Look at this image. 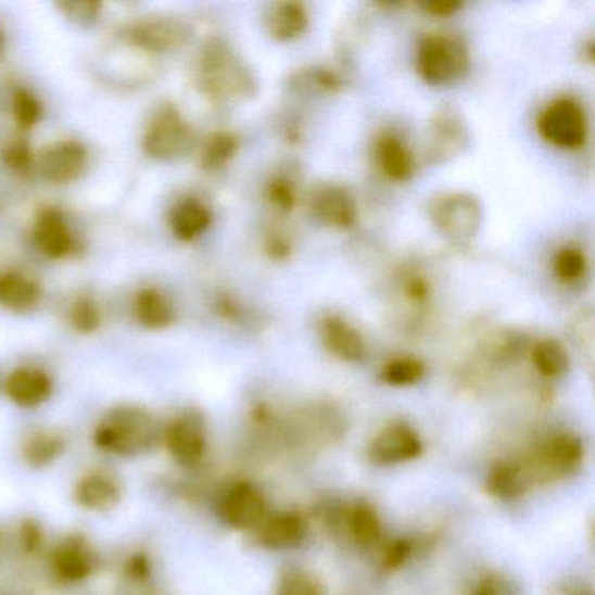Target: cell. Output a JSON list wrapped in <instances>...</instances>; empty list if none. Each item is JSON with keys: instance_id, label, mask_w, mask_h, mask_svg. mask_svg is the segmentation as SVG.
Here are the masks:
<instances>
[{"instance_id": "cell-1", "label": "cell", "mask_w": 595, "mask_h": 595, "mask_svg": "<svg viewBox=\"0 0 595 595\" xmlns=\"http://www.w3.org/2000/svg\"><path fill=\"white\" fill-rule=\"evenodd\" d=\"M195 77L201 91L217 102L244 100L257 91L252 72L235 49L220 39L208 40L201 49Z\"/></svg>"}, {"instance_id": "cell-2", "label": "cell", "mask_w": 595, "mask_h": 595, "mask_svg": "<svg viewBox=\"0 0 595 595\" xmlns=\"http://www.w3.org/2000/svg\"><path fill=\"white\" fill-rule=\"evenodd\" d=\"M156 421L142 407L121 405L105 414L94 428V445L103 453L131 458L156 444Z\"/></svg>"}, {"instance_id": "cell-3", "label": "cell", "mask_w": 595, "mask_h": 595, "mask_svg": "<svg viewBox=\"0 0 595 595\" xmlns=\"http://www.w3.org/2000/svg\"><path fill=\"white\" fill-rule=\"evenodd\" d=\"M585 442L571 431H557L537 444L526 458L536 485L571 479L585 463Z\"/></svg>"}, {"instance_id": "cell-4", "label": "cell", "mask_w": 595, "mask_h": 595, "mask_svg": "<svg viewBox=\"0 0 595 595\" xmlns=\"http://www.w3.org/2000/svg\"><path fill=\"white\" fill-rule=\"evenodd\" d=\"M468 67L470 51L459 37L435 31L419 42L418 71L428 85H454L465 77Z\"/></svg>"}, {"instance_id": "cell-5", "label": "cell", "mask_w": 595, "mask_h": 595, "mask_svg": "<svg viewBox=\"0 0 595 595\" xmlns=\"http://www.w3.org/2000/svg\"><path fill=\"white\" fill-rule=\"evenodd\" d=\"M431 223L447 240L468 243L476 238L482 224V205L468 192L440 194L428 206Z\"/></svg>"}, {"instance_id": "cell-6", "label": "cell", "mask_w": 595, "mask_h": 595, "mask_svg": "<svg viewBox=\"0 0 595 595\" xmlns=\"http://www.w3.org/2000/svg\"><path fill=\"white\" fill-rule=\"evenodd\" d=\"M537 129L547 142L562 149L583 145L588 135L585 109L574 98H557L542 112Z\"/></svg>"}, {"instance_id": "cell-7", "label": "cell", "mask_w": 595, "mask_h": 595, "mask_svg": "<svg viewBox=\"0 0 595 595\" xmlns=\"http://www.w3.org/2000/svg\"><path fill=\"white\" fill-rule=\"evenodd\" d=\"M425 453L421 435L409 422H390L370 442L369 461L374 467H398L416 461Z\"/></svg>"}, {"instance_id": "cell-8", "label": "cell", "mask_w": 595, "mask_h": 595, "mask_svg": "<svg viewBox=\"0 0 595 595\" xmlns=\"http://www.w3.org/2000/svg\"><path fill=\"white\" fill-rule=\"evenodd\" d=\"M218 516L227 528L235 531H255L269 516L266 496L252 482H236L218 499Z\"/></svg>"}, {"instance_id": "cell-9", "label": "cell", "mask_w": 595, "mask_h": 595, "mask_svg": "<svg viewBox=\"0 0 595 595\" xmlns=\"http://www.w3.org/2000/svg\"><path fill=\"white\" fill-rule=\"evenodd\" d=\"M166 450L182 468L200 467L208 453V431L200 413H183L169 422L165 433Z\"/></svg>"}, {"instance_id": "cell-10", "label": "cell", "mask_w": 595, "mask_h": 595, "mask_svg": "<svg viewBox=\"0 0 595 595\" xmlns=\"http://www.w3.org/2000/svg\"><path fill=\"white\" fill-rule=\"evenodd\" d=\"M191 143V128L174 105L157 112L143 137V149L154 160L168 161L180 156Z\"/></svg>"}, {"instance_id": "cell-11", "label": "cell", "mask_w": 595, "mask_h": 595, "mask_svg": "<svg viewBox=\"0 0 595 595\" xmlns=\"http://www.w3.org/2000/svg\"><path fill=\"white\" fill-rule=\"evenodd\" d=\"M191 27L175 16H151L135 23L128 30L131 45L147 53H174L191 39Z\"/></svg>"}, {"instance_id": "cell-12", "label": "cell", "mask_w": 595, "mask_h": 595, "mask_svg": "<svg viewBox=\"0 0 595 595\" xmlns=\"http://www.w3.org/2000/svg\"><path fill=\"white\" fill-rule=\"evenodd\" d=\"M309 212L318 223L333 229H350L358 218L355 198L346 187L338 183H321L309 195Z\"/></svg>"}, {"instance_id": "cell-13", "label": "cell", "mask_w": 595, "mask_h": 595, "mask_svg": "<svg viewBox=\"0 0 595 595\" xmlns=\"http://www.w3.org/2000/svg\"><path fill=\"white\" fill-rule=\"evenodd\" d=\"M468 140L470 134L461 114L456 109H440L431 119L428 156L433 163H444L465 151Z\"/></svg>"}, {"instance_id": "cell-14", "label": "cell", "mask_w": 595, "mask_h": 595, "mask_svg": "<svg viewBox=\"0 0 595 595\" xmlns=\"http://www.w3.org/2000/svg\"><path fill=\"white\" fill-rule=\"evenodd\" d=\"M307 531V520L299 511H278L255 529L258 545L271 552L295 550L306 542Z\"/></svg>"}, {"instance_id": "cell-15", "label": "cell", "mask_w": 595, "mask_h": 595, "mask_svg": "<svg viewBox=\"0 0 595 595\" xmlns=\"http://www.w3.org/2000/svg\"><path fill=\"white\" fill-rule=\"evenodd\" d=\"M536 488L526 459H502L489 468L485 491L499 502H517Z\"/></svg>"}, {"instance_id": "cell-16", "label": "cell", "mask_w": 595, "mask_h": 595, "mask_svg": "<svg viewBox=\"0 0 595 595\" xmlns=\"http://www.w3.org/2000/svg\"><path fill=\"white\" fill-rule=\"evenodd\" d=\"M94 554L83 536H68L51 556V571L60 583L77 585L93 573Z\"/></svg>"}, {"instance_id": "cell-17", "label": "cell", "mask_w": 595, "mask_h": 595, "mask_svg": "<svg viewBox=\"0 0 595 595\" xmlns=\"http://www.w3.org/2000/svg\"><path fill=\"white\" fill-rule=\"evenodd\" d=\"M88 152L85 147L74 140L54 143L42 154L40 160V174L48 178L49 182H74L85 172Z\"/></svg>"}, {"instance_id": "cell-18", "label": "cell", "mask_w": 595, "mask_h": 595, "mask_svg": "<svg viewBox=\"0 0 595 595\" xmlns=\"http://www.w3.org/2000/svg\"><path fill=\"white\" fill-rule=\"evenodd\" d=\"M321 339L336 358L346 364H360L367 358V344L362 333L342 316L329 315L321 321Z\"/></svg>"}, {"instance_id": "cell-19", "label": "cell", "mask_w": 595, "mask_h": 595, "mask_svg": "<svg viewBox=\"0 0 595 595\" xmlns=\"http://www.w3.org/2000/svg\"><path fill=\"white\" fill-rule=\"evenodd\" d=\"M5 393L23 409H36L53 395V381L45 370L22 367L13 370L5 381Z\"/></svg>"}, {"instance_id": "cell-20", "label": "cell", "mask_w": 595, "mask_h": 595, "mask_svg": "<svg viewBox=\"0 0 595 595\" xmlns=\"http://www.w3.org/2000/svg\"><path fill=\"white\" fill-rule=\"evenodd\" d=\"M119 482L103 471H91L77 482L74 489V499L80 508L88 511H111L119 505Z\"/></svg>"}, {"instance_id": "cell-21", "label": "cell", "mask_w": 595, "mask_h": 595, "mask_svg": "<svg viewBox=\"0 0 595 595\" xmlns=\"http://www.w3.org/2000/svg\"><path fill=\"white\" fill-rule=\"evenodd\" d=\"M338 520L356 547L367 550L381 543L382 520L369 502L353 503L352 507L344 508Z\"/></svg>"}, {"instance_id": "cell-22", "label": "cell", "mask_w": 595, "mask_h": 595, "mask_svg": "<svg viewBox=\"0 0 595 595\" xmlns=\"http://www.w3.org/2000/svg\"><path fill=\"white\" fill-rule=\"evenodd\" d=\"M36 243L42 254L51 258H62L71 255L74 250V238L65 218L59 210L46 208L36 220Z\"/></svg>"}, {"instance_id": "cell-23", "label": "cell", "mask_w": 595, "mask_h": 595, "mask_svg": "<svg viewBox=\"0 0 595 595\" xmlns=\"http://www.w3.org/2000/svg\"><path fill=\"white\" fill-rule=\"evenodd\" d=\"M264 27L273 39L290 42L306 34L309 13L301 2H278L269 5L264 16Z\"/></svg>"}, {"instance_id": "cell-24", "label": "cell", "mask_w": 595, "mask_h": 595, "mask_svg": "<svg viewBox=\"0 0 595 595\" xmlns=\"http://www.w3.org/2000/svg\"><path fill=\"white\" fill-rule=\"evenodd\" d=\"M376 157L382 174L395 182H405L414 175V154L401 137L384 134L376 145Z\"/></svg>"}, {"instance_id": "cell-25", "label": "cell", "mask_w": 595, "mask_h": 595, "mask_svg": "<svg viewBox=\"0 0 595 595\" xmlns=\"http://www.w3.org/2000/svg\"><path fill=\"white\" fill-rule=\"evenodd\" d=\"M214 223L212 210L200 200H183L169 215V227L178 240L192 241L205 235Z\"/></svg>"}, {"instance_id": "cell-26", "label": "cell", "mask_w": 595, "mask_h": 595, "mask_svg": "<svg viewBox=\"0 0 595 595\" xmlns=\"http://www.w3.org/2000/svg\"><path fill=\"white\" fill-rule=\"evenodd\" d=\"M135 315L147 329H166L175 321V307L166 293L147 287L135 298Z\"/></svg>"}, {"instance_id": "cell-27", "label": "cell", "mask_w": 595, "mask_h": 595, "mask_svg": "<svg viewBox=\"0 0 595 595\" xmlns=\"http://www.w3.org/2000/svg\"><path fill=\"white\" fill-rule=\"evenodd\" d=\"M40 289L36 281L20 273L0 275V306L11 312L27 313L39 304Z\"/></svg>"}, {"instance_id": "cell-28", "label": "cell", "mask_w": 595, "mask_h": 595, "mask_svg": "<svg viewBox=\"0 0 595 595\" xmlns=\"http://www.w3.org/2000/svg\"><path fill=\"white\" fill-rule=\"evenodd\" d=\"M67 440L54 430L34 431L23 444V459L31 468H46L53 465L65 453Z\"/></svg>"}, {"instance_id": "cell-29", "label": "cell", "mask_w": 595, "mask_h": 595, "mask_svg": "<svg viewBox=\"0 0 595 595\" xmlns=\"http://www.w3.org/2000/svg\"><path fill=\"white\" fill-rule=\"evenodd\" d=\"M531 362L540 376L559 379L569 370V355L562 342L545 338L537 341L531 350Z\"/></svg>"}, {"instance_id": "cell-30", "label": "cell", "mask_w": 595, "mask_h": 595, "mask_svg": "<svg viewBox=\"0 0 595 595\" xmlns=\"http://www.w3.org/2000/svg\"><path fill=\"white\" fill-rule=\"evenodd\" d=\"M427 376V365L413 356L393 358L382 365L381 381L391 388L416 387Z\"/></svg>"}, {"instance_id": "cell-31", "label": "cell", "mask_w": 595, "mask_h": 595, "mask_svg": "<svg viewBox=\"0 0 595 595\" xmlns=\"http://www.w3.org/2000/svg\"><path fill=\"white\" fill-rule=\"evenodd\" d=\"M240 149V138L231 131H217L206 140L201 152V165L208 172H217L229 165V161L236 156Z\"/></svg>"}, {"instance_id": "cell-32", "label": "cell", "mask_w": 595, "mask_h": 595, "mask_svg": "<svg viewBox=\"0 0 595 595\" xmlns=\"http://www.w3.org/2000/svg\"><path fill=\"white\" fill-rule=\"evenodd\" d=\"M275 595H329L320 578L306 569H287L275 586Z\"/></svg>"}, {"instance_id": "cell-33", "label": "cell", "mask_w": 595, "mask_h": 595, "mask_svg": "<svg viewBox=\"0 0 595 595\" xmlns=\"http://www.w3.org/2000/svg\"><path fill=\"white\" fill-rule=\"evenodd\" d=\"M554 273L560 283L573 284L582 283L588 273V261L583 250L577 246H565L557 252L554 258Z\"/></svg>"}, {"instance_id": "cell-34", "label": "cell", "mask_w": 595, "mask_h": 595, "mask_svg": "<svg viewBox=\"0 0 595 595\" xmlns=\"http://www.w3.org/2000/svg\"><path fill=\"white\" fill-rule=\"evenodd\" d=\"M341 85V77L336 72L321 67L306 68L292 79V88L306 93H333Z\"/></svg>"}, {"instance_id": "cell-35", "label": "cell", "mask_w": 595, "mask_h": 595, "mask_svg": "<svg viewBox=\"0 0 595 595\" xmlns=\"http://www.w3.org/2000/svg\"><path fill=\"white\" fill-rule=\"evenodd\" d=\"M267 201L278 214H290L298 203V183L290 175L281 174L267 183Z\"/></svg>"}, {"instance_id": "cell-36", "label": "cell", "mask_w": 595, "mask_h": 595, "mask_svg": "<svg viewBox=\"0 0 595 595\" xmlns=\"http://www.w3.org/2000/svg\"><path fill=\"white\" fill-rule=\"evenodd\" d=\"M468 595H520L516 583L502 571H485L470 586Z\"/></svg>"}, {"instance_id": "cell-37", "label": "cell", "mask_w": 595, "mask_h": 595, "mask_svg": "<svg viewBox=\"0 0 595 595\" xmlns=\"http://www.w3.org/2000/svg\"><path fill=\"white\" fill-rule=\"evenodd\" d=\"M13 116L20 128L28 129L39 123L42 117V107L36 94L28 89H18L13 94Z\"/></svg>"}, {"instance_id": "cell-38", "label": "cell", "mask_w": 595, "mask_h": 595, "mask_svg": "<svg viewBox=\"0 0 595 595\" xmlns=\"http://www.w3.org/2000/svg\"><path fill=\"white\" fill-rule=\"evenodd\" d=\"M71 324L80 333H91L102 324V315L93 299L79 298L71 307Z\"/></svg>"}, {"instance_id": "cell-39", "label": "cell", "mask_w": 595, "mask_h": 595, "mask_svg": "<svg viewBox=\"0 0 595 595\" xmlns=\"http://www.w3.org/2000/svg\"><path fill=\"white\" fill-rule=\"evenodd\" d=\"M571 339L578 346V352H585L588 360H592V346H594V313L591 307L578 313L569 325Z\"/></svg>"}, {"instance_id": "cell-40", "label": "cell", "mask_w": 595, "mask_h": 595, "mask_svg": "<svg viewBox=\"0 0 595 595\" xmlns=\"http://www.w3.org/2000/svg\"><path fill=\"white\" fill-rule=\"evenodd\" d=\"M59 8L68 20L80 27H91L102 13V4L94 0H72V2H62Z\"/></svg>"}, {"instance_id": "cell-41", "label": "cell", "mask_w": 595, "mask_h": 595, "mask_svg": "<svg viewBox=\"0 0 595 595\" xmlns=\"http://www.w3.org/2000/svg\"><path fill=\"white\" fill-rule=\"evenodd\" d=\"M416 543L407 537H398L395 542H391L384 554H382V565L387 569H398L407 565L413 559Z\"/></svg>"}, {"instance_id": "cell-42", "label": "cell", "mask_w": 595, "mask_h": 595, "mask_svg": "<svg viewBox=\"0 0 595 595\" xmlns=\"http://www.w3.org/2000/svg\"><path fill=\"white\" fill-rule=\"evenodd\" d=\"M2 160L13 172L20 175H27L34 165L31 149L25 142H14L5 147L2 152Z\"/></svg>"}, {"instance_id": "cell-43", "label": "cell", "mask_w": 595, "mask_h": 595, "mask_svg": "<svg viewBox=\"0 0 595 595\" xmlns=\"http://www.w3.org/2000/svg\"><path fill=\"white\" fill-rule=\"evenodd\" d=\"M20 542H22V547L28 552V554H34V552L39 550L42 547V542H45V534H42V529L36 524V522H25V524L20 528Z\"/></svg>"}, {"instance_id": "cell-44", "label": "cell", "mask_w": 595, "mask_h": 595, "mask_svg": "<svg viewBox=\"0 0 595 595\" xmlns=\"http://www.w3.org/2000/svg\"><path fill=\"white\" fill-rule=\"evenodd\" d=\"M545 595H594L592 586L580 580H560L552 583Z\"/></svg>"}, {"instance_id": "cell-45", "label": "cell", "mask_w": 595, "mask_h": 595, "mask_svg": "<svg viewBox=\"0 0 595 595\" xmlns=\"http://www.w3.org/2000/svg\"><path fill=\"white\" fill-rule=\"evenodd\" d=\"M126 573L134 578L135 582H147L152 574L151 560L143 554H135L126 562Z\"/></svg>"}, {"instance_id": "cell-46", "label": "cell", "mask_w": 595, "mask_h": 595, "mask_svg": "<svg viewBox=\"0 0 595 595\" xmlns=\"http://www.w3.org/2000/svg\"><path fill=\"white\" fill-rule=\"evenodd\" d=\"M267 254L271 255L273 258H284L289 257L290 250V240L287 236L280 235V232H275V235L267 236Z\"/></svg>"}, {"instance_id": "cell-47", "label": "cell", "mask_w": 595, "mask_h": 595, "mask_svg": "<svg viewBox=\"0 0 595 595\" xmlns=\"http://www.w3.org/2000/svg\"><path fill=\"white\" fill-rule=\"evenodd\" d=\"M461 2H425L421 4V10L430 13L431 16H442V18H447V16H453L454 13H458L461 10Z\"/></svg>"}]
</instances>
